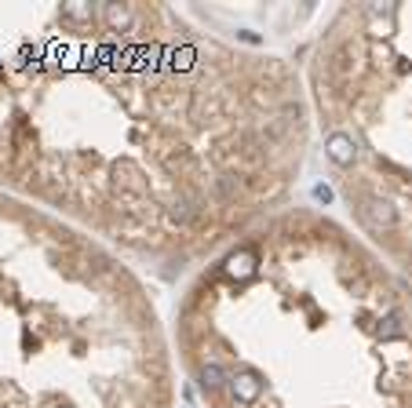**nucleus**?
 Returning a JSON list of instances; mask_svg holds the SVG:
<instances>
[{
	"mask_svg": "<svg viewBox=\"0 0 412 408\" xmlns=\"http://www.w3.org/2000/svg\"><path fill=\"white\" fill-rule=\"evenodd\" d=\"M230 390H233V401L252 405V401H259V394H263V383H259L255 372H241V376L230 379Z\"/></svg>",
	"mask_w": 412,
	"mask_h": 408,
	"instance_id": "3",
	"label": "nucleus"
},
{
	"mask_svg": "<svg viewBox=\"0 0 412 408\" xmlns=\"http://www.w3.org/2000/svg\"><path fill=\"white\" fill-rule=\"evenodd\" d=\"M62 15L73 19V22H88V19H91V8H88V4H66Z\"/></svg>",
	"mask_w": 412,
	"mask_h": 408,
	"instance_id": "7",
	"label": "nucleus"
},
{
	"mask_svg": "<svg viewBox=\"0 0 412 408\" xmlns=\"http://www.w3.org/2000/svg\"><path fill=\"white\" fill-rule=\"evenodd\" d=\"M227 383L230 379H227V372H222L219 365H205L201 368V387L205 390H219V387H227Z\"/></svg>",
	"mask_w": 412,
	"mask_h": 408,
	"instance_id": "5",
	"label": "nucleus"
},
{
	"mask_svg": "<svg viewBox=\"0 0 412 408\" xmlns=\"http://www.w3.org/2000/svg\"><path fill=\"white\" fill-rule=\"evenodd\" d=\"M230 274L233 277H249L252 274V266H255V252H249V248H241L238 255H230Z\"/></svg>",
	"mask_w": 412,
	"mask_h": 408,
	"instance_id": "4",
	"label": "nucleus"
},
{
	"mask_svg": "<svg viewBox=\"0 0 412 408\" xmlns=\"http://www.w3.org/2000/svg\"><path fill=\"white\" fill-rule=\"evenodd\" d=\"M387 339H391V335H402V317H398V313H387V321H383V328H380Z\"/></svg>",
	"mask_w": 412,
	"mask_h": 408,
	"instance_id": "8",
	"label": "nucleus"
},
{
	"mask_svg": "<svg viewBox=\"0 0 412 408\" xmlns=\"http://www.w3.org/2000/svg\"><path fill=\"white\" fill-rule=\"evenodd\" d=\"M314 197H317V201H332V190H328V186H314Z\"/></svg>",
	"mask_w": 412,
	"mask_h": 408,
	"instance_id": "9",
	"label": "nucleus"
},
{
	"mask_svg": "<svg viewBox=\"0 0 412 408\" xmlns=\"http://www.w3.org/2000/svg\"><path fill=\"white\" fill-rule=\"evenodd\" d=\"M106 19H110V26H113V29H124L128 22H132V11H128V8H117V4H110V8H106Z\"/></svg>",
	"mask_w": 412,
	"mask_h": 408,
	"instance_id": "6",
	"label": "nucleus"
},
{
	"mask_svg": "<svg viewBox=\"0 0 412 408\" xmlns=\"http://www.w3.org/2000/svg\"><path fill=\"white\" fill-rule=\"evenodd\" d=\"M365 223H369V230H391L394 226V208L387 204V201H380V197H372V201H365Z\"/></svg>",
	"mask_w": 412,
	"mask_h": 408,
	"instance_id": "1",
	"label": "nucleus"
},
{
	"mask_svg": "<svg viewBox=\"0 0 412 408\" xmlns=\"http://www.w3.org/2000/svg\"><path fill=\"white\" fill-rule=\"evenodd\" d=\"M325 154L336 160V165H354V154H358V146H354V139L343 135V132H336V135H328L325 139Z\"/></svg>",
	"mask_w": 412,
	"mask_h": 408,
	"instance_id": "2",
	"label": "nucleus"
}]
</instances>
